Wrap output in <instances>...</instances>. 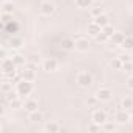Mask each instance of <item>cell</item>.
<instances>
[{
    "instance_id": "cell-1",
    "label": "cell",
    "mask_w": 133,
    "mask_h": 133,
    "mask_svg": "<svg viewBox=\"0 0 133 133\" xmlns=\"http://www.w3.org/2000/svg\"><path fill=\"white\" fill-rule=\"evenodd\" d=\"M16 68L17 66L14 64L13 58H3L2 61V72H3V77H10L13 78L17 72H16Z\"/></svg>"
},
{
    "instance_id": "cell-2",
    "label": "cell",
    "mask_w": 133,
    "mask_h": 133,
    "mask_svg": "<svg viewBox=\"0 0 133 133\" xmlns=\"http://www.w3.org/2000/svg\"><path fill=\"white\" fill-rule=\"evenodd\" d=\"M33 82H28V80H21L17 85H16V91L19 92V96H31L33 94Z\"/></svg>"
},
{
    "instance_id": "cell-3",
    "label": "cell",
    "mask_w": 133,
    "mask_h": 133,
    "mask_svg": "<svg viewBox=\"0 0 133 133\" xmlns=\"http://www.w3.org/2000/svg\"><path fill=\"white\" fill-rule=\"evenodd\" d=\"M77 83L82 88H89L92 85V75L89 72H78L77 74Z\"/></svg>"
},
{
    "instance_id": "cell-4",
    "label": "cell",
    "mask_w": 133,
    "mask_h": 133,
    "mask_svg": "<svg viewBox=\"0 0 133 133\" xmlns=\"http://www.w3.org/2000/svg\"><path fill=\"white\" fill-rule=\"evenodd\" d=\"M96 97H97L99 102H108V100L113 99V91L110 88H105V86L103 88H99L97 92H96Z\"/></svg>"
},
{
    "instance_id": "cell-5",
    "label": "cell",
    "mask_w": 133,
    "mask_h": 133,
    "mask_svg": "<svg viewBox=\"0 0 133 133\" xmlns=\"http://www.w3.org/2000/svg\"><path fill=\"white\" fill-rule=\"evenodd\" d=\"M91 119H92V122H96V124H99V125H103V124L108 121V114H107L105 111H102V110H96V111L92 113Z\"/></svg>"
},
{
    "instance_id": "cell-6",
    "label": "cell",
    "mask_w": 133,
    "mask_h": 133,
    "mask_svg": "<svg viewBox=\"0 0 133 133\" xmlns=\"http://www.w3.org/2000/svg\"><path fill=\"white\" fill-rule=\"evenodd\" d=\"M42 69L45 72H55L58 69V61L55 58H45L42 61Z\"/></svg>"
},
{
    "instance_id": "cell-7",
    "label": "cell",
    "mask_w": 133,
    "mask_h": 133,
    "mask_svg": "<svg viewBox=\"0 0 133 133\" xmlns=\"http://www.w3.org/2000/svg\"><path fill=\"white\" fill-rule=\"evenodd\" d=\"M130 116L131 114H128L127 113V110H119V111H116V114H114V121L117 122V124H127V122H130Z\"/></svg>"
},
{
    "instance_id": "cell-8",
    "label": "cell",
    "mask_w": 133,
    "mask_h": 133,
    "mask_svg": "<svg viewBox=\"0 0 133 133\" xmlns=\"http://www.w3.org/2000/svg\"><path fill=\"white\" fill-rule=\"evenodd\" d=\"M39 11H41V14H44V16H50V14L55 13V5H53L52 2H42V3L39 5Z\"/></svg>"
},
{
    "instance_id": "cell-9",
    "label": "cell",
    "mask_w": 133,
    "mask_h": 133,
    "mask_svg": "<svg viewBox=\"0 0 133 133\" xmlns=\"http://www.w3.org/2000/svg\"><path fill=\"white\" fill-rule=\"evenodd\" d=\"M89 41H88V38H78V39H75V49L77 50H80V52H86L88 49H89Z\"/></svg>"
},
{
    "instance_id": "cell-10",
    "label": "cell",
    "mask_w": 133,
    "mask_h": 133,
    "mask_svg": "<svg viewBox=\"0 0 133 133\" xmlns=\"http://www.w3.org/2000/svg\"><path fill=\"white\" fill-rule=\"evenodd\" d=\"M24 108H25V111H28V113H33V111H36L38 110V100L36 99H27L25 102H24Z\"/></svg>"
},
{
    "instance_id": "cell-11",
    "label": "cell",
    "mask_w": 133,
    "mask_h": 133,
    "mask_svg": "<svg viewBox=\"0 0 133 133\" xmlns=\"http://www.w3.org/2000/svg\"><path fill=\"white\" fill-rule=\"evenodd\" d=\"M100 31H102V27H100V25H97V24H96L94 21H92V22H91V24L88 25V35H89V36L96 38V36H97V35H99Z\"/></svg>"
},
{
    "instance_id": "cell-12",
    "label": "cell",
    "mask_w": 133,
    "mask_h": 133,
    "mask_svg": "<svg viewBox=\"0 0 133 133\" xmlns=\"http://www.w3.org/2000/svg\"><path fill=\"white\" fill-rule=\"evenodd\" d=\"M94 22L97 24V25H100L102 28L103 27H107V25H110V17L103 13V14H100V16H97V17H94Z\"/></svg>"
},
{
    "instance_id": "cell-13",
    "label": "cell",
    "mask_w": 133,
    "mask_h": 133,
    "mask_svg": "<svg viewBox=\"0 0 133 133\" xmlns=\"http://www.w3.org/2000/svg\"><path fill=\"white\" fill-rule=\"evenodd\" d=\"M21 74H22V78H24V80H28V82H35V78H36V72H35L31 68H27V69L22 71Z\"/></svg>"
},
{
    "instance_id": "cell-14",
    "label": "cell",
    "mask_w": 133,
    "mask_h": 133,
    "mask_svg": "<svg viewBox=\"0 0 133 133\" xmlns=\"http://www.w3.org/2000/svg\"><path fill=\"white\" fill-rule=\"evenodd\" d=\"M110 39H111V42H113L114 45H121V44H122V41L125 39V35H124V33H121V31H114V33H113V36H111Z\"/></svg>"
},
{
    "instance_id": "cell-15",
    "label": "cell",
    "mask_w": 133,
    "mask_h": 133,
    "mask_svg": "<svg viewBox=\"0 0 133 133\" xmlns=\"http://www.w3.org/2000/svg\"><path fill=\"white\" fill-rule=\"evenodd\" d=\"M61 47L64 50H72V49H75V41L72 38H64L61 41Z\"/></svg>"
},
{
    "instance_id": "cell-16",
    "label": "cell",
    "mask_w": 133,
    "mask_h": 133,
    "mask_svg": "<svg viewBox=\"0 0 133 133\" xmlns=\"http://www.w3.org/2000/svg\"><path fill=\"white\" fill-rule=\"evenodd\" d=\"M44 130H45V131H50V133L59 131V130H61V125H59L58 122H47V124L44 125Z\"/></svg>"
},
{
    "instance_id": "cell-17",
    "label": "cell",
    "mask_w": 133,
    "mask_h": 133,
    "mask_svg": "<svg viewBox=\"0 0 133 133\" xmlns=\"http://www.w3.org/2000/svg\"><path fill=\"white\" fill-rule=\"evenodd\" d=\"M121 108L124 110H131L133 108V97H124L121 100Z\"/></svg>"
},
{
    "instance_id": "cell-18",
    "label": "cell",
    "mask_w": 133,
    "mask_h": 133,
    "mask_svg": "<svg viewBox=\"0 0 133 133\" xmlns=\"http://www.w3.org/2000/svg\"><path fill=\"white\" fill-rule=\"evenodd\" d=\"M121 47H122L124 50H133V38H131V36H125V39L122 41Z\"/></svg>"
},
{
    "instance_id": "cell-19",
    "label": "cell",
    "mask_w": 133,
    "mask_h": 133,
    "mask_svg": "<svg viewBox=\"0 0 133 133\" xmlns=\"http://www.w3.org/2000/svg\"><path fill=\"white\" fill-rule=\"evenodd\" d=\"M110 66L114 69V71H122V66H124V63L121 61V58L117 56V58H113L111 61H110Z\"/></svg>"
},
{
    "instance_id": "cell-20",
    "label": "cell",
    "mask_w": 133,
    "mask_h": 133,
    "mask_svg": "<svg viewBox=\"0 0 133 133\" xmlns=\"http://www.w3.org/2000/svg\"><path fill=\"white\" fill-rule=\"evenodd\" d=\"M92 2H94V0H75V6L85 10V8H89Z\"/></svg>"
},
{
    "instance_id": "cell-21",
    "label": "cell",
    "mask_w": 133,
    "mask_h": 133,
    "mask_svg": "<svg viewBox=\"0 0 133 133\" xmlns=\"http://www.w3.org/2000/svg\"><path fill=\"white\" fill-rule=\"evenodd\" d=\"M2 13L13 14V2H8V0H5V2L2 3Z\"/></svg>"
},
{
    "instance_id": "cell-22",
    "label": "cell",
    "mask_w": 133,
    "mask_h": 133,
    "mask_svg": "<svg viewBox=\"0 0 133 133\" xmlns=\"http://www.w3.org/2000/svg\"><path fill=\"white\" fill-rule=\"evenodd\" d=\"M13 61H14V64L17 66V68H19V66H24L25 64V56H22L21 53H16V55H13Z\"/></svg>"
},
{
    "instance_id": "cell-23",
    "label": "cell",
    "mask_w": 133,
    "mask_h": 133,
    "mask_svg": "<svg viewBox=\"0 0 133 133\" xmlns=\"http://www.w3.org/2000/svg\"><path fill=\"white\" fill-rule=\"evenodd\" d=\"M42 119H44V117H42V113H41V111L36 110V111L30 113V121H31V122H42Z\"/></svg>"
},
{
    "instance_id": "cell-24",
    "label": "cell",
    "mask_w": 133,
    "mask_h": 133,
    "mask_svg": "<svg viewBox=\"0 0 133 133\" xmlns=\"http://www.w3.org/2000/svg\"><path fill=\"white\" fill-rule=\"evenodd\" d=\"M105 13V10L99 5V6H94V8H91V16L92 17H97V16H100V14H103Z\"/></svg>"
},
{
    "instance_id": "cell-25",
    "label": "cell",
    "mask_w": 133,
    "mask_h": 133,
    "mask_svg": "<svg viewBox=\"0 0 133 133\" xmlns=\"http://www.w3.org/2000/svg\"><path fill=\"white\" fill-rule=\"evenodd\" d=\"M10 44H11L13 49H19V47H22V39L21 38H11Z\"/></svg>"
},
{
    "instance_id": "cell-26",
    "label": "cell",
    "mask_w": 133,
    "mask_h": 133,
    "mask_svg": "<svg viewBox=\"0 0 133 133\" xmlns=\"http://www.w3.org/2000/svg\"><path fill=\"white\" fill-rule=\"evenodd\" d=\"M2 91H3L5 94H8L10 91H13V83H11V82H3V83H2Z\"/></svg>"
},
{
    "instance_id": "cell-27",
    "label": "cell",
    "mask_w": 133,
    "mask_h": 133,
    "mask_svg": "<svg viewBox=\"0 0 133 133\" xmlns=\"http://www.w3.org/2000/svg\"><path fill=\"white\" fill-rule=\"evenodd\" d=\"M21 107H24V103L19 100V97L10 102V108H13V110H17V108H21Z\"/></svg>"
},
{
    "instance_id": "cell-28",
    "label": "cell",
    "mask_w": 133,
    "mask_h": 133,
    "mask_svg": "<svg viewBox=\"0 0 133 133\" xmlns=\"http://www.w3.org/2000/svg\"><path fill=\"white\" fill-rule=\"evenodd\" d=\"M122 71H125V72H128V74H131V72H133V61H128V63H124V66H122Z\"/></svg>"
},
{
    "instance_id": "cell-29",
    "label": "cell",
    "mask_w": 133,
    "mask_h": 133,
    "mask_svg": "<svg viewBox=\"0 0 133 133\" xmlns=\"http://www.w3.org/2000/svg\"><path fill=\"white\" fill-rule=\"evenodd\" d=\"M108 39H110V36H107L103 31H100V33L96 36V41H97V42H107Z\"/></svg>"
},
{
    "instance_id": "cell-30",
    "label": "cell",
    "mask_w": 133,
    "mask_h": 133,
    "mask_svg": "<svg viewBox=\"0 0 133 133\" xmlns=\"http://www.w3.org/2000/svg\"><path fill=\"white\" fill-rule=\"evenodd\" d=\"M17 97H19V92H17V91H10V92L6 94V97H5V99H6L8 102H11V100L17 99Z\"/></svg>"
},
{
    "instance_id": "cell-31",
    "label": "cell",
    "mask_w": 133,
    "mask_h": 133,
    "mask_svg": "<svg viewBox=\"0 0 133 133\" xmlns=\"http://www.w3.org/2000/svg\"><path fill=\"white\" fill-rule=\"evenodd\" d=\"M103 130H105V131H114V130H116V125L107 121V122L103 124Z\"/></svg>"
},
{
    "instance_id": "cell-32",
    "label": "cell",
    "mask_w": 133,
    "mask_h": 133,
    "mask_svg": "<svg viewBox=\"0 0 133 133\" xmlns=\"http://www.w3.org/2000/svg\"><path fill=\"white\" fill-rule=\"evenodd\" d=\"M13 21V17H11V14H6V13H2V22H3V25H6V24H10Z\"/></svg>"
},
{
    "instance_id": "cell-33",
    "label": "cell",
    "mask_w": 133,
    "mask_h": 133,
    "mask_svg": "<svg viewBox=\"0 0 133 133\" xmlns=\"http://www.w3.org/2000/svg\"><path fill=\"white\" fill-rule=\"evenodd\" d=\"M102 31H103V33H105L107 36H110V38H111V36H113V33H114V30H113V27H110V25H107V27H103V28H102Z\"/></svg>"
},
{
    "instance_id": "cell-34",
    "label": "cell",
    "mask_w": 133,
    "mask_h": 133,
    "mask_svg": "<svg viewBox=\"0 0 133 133\" xmlns=\"http://www.w3.org/2000/svg\"><path fill=\"white\" fill-rule=\"evenodd\" d=\"M100 127H102V125H99V124L92 122V124H89V125H88V131H99V130H100Z\"/></svg>"
},
{
    "instance_id": "cell-35",
    "label": "cell",
    "mask_w": 133,
    "mask_h": 133,
    "mask_svg": "<svg viewBox=\"0 0 133 133\" xmlns=\"http://www.w3.org/2000/svg\"><path fill=\"white\" fill-rule=\"evenodd\" d=\"M119 58H121L122 63H128V61H131V56H130L128 53H122V55H119Z\"/></svg>"
},
{
    "instance_id": "cell-36",
    "label": "cell",
    "mask_w": 133,
    "mask_h": 133,
    "mask_svg": "<svg viewBox=\"0 0 133 133\" xmlns=\"http://www.w3.org/2000/svg\"><path fill=\"white\" fill-rule=\"evenodd\" d=\"M127 88L128 89H133V75H130V78L127 80Z\"/></svg>"
},
{
    "instance_id": "cell-37",
    "label": "cell",
    "mask_w": 133,
    "mask_h": 133,
    "mask_svg": "<svg viewBox=\"0 0 133 133\" xmlns=\"http://www.w3.org/2000/svg\"><path fill=\"white\" fill-rule=\"evenodd\" d=\"M30 61L31 63H39V55H31L30 56Z\"/></svg>"
},
{
    "instance_id": "cell-38",
    "label": "cell",
    "mask_w": 133,
    "mask_h": 133,
    "mask_svg": "<svg viewBox=\"0 0 133 133\" xmlns=\"http://www.w3.org/2000/svg\"><path fill=\"white\" fill-rule=\"evenodd\" d=\"M96 102H97V97H91V99L88 100V103H89V105H94Z\"/></svg>"
},
{
    "instance_id": "cell-39",
    "label": "cell",
    "mask_w": 133,
    "mask_h": 133,
    "mask_svg": "<svg viewBox=\"0 0 133 133\" xmlns=\"http://www.w3.org/2000/svg\"><path fill=\"white\" fill-rule=\"evenodd\" d=\"M96 3H102V2H105V0H94Z\"/></svg>"
},
{
    "instance_id": "cell-40",
    "label": "cell",
    "mask_w": 133,
    "mask_h": 133,
    "mask_svg": "<svg viewBox=\"0 0 133 133\" xmlns=\"http://www.w3.org/2000/svg\"><path fill=\"white\" fill-rule=\"evenodd\" d=\"M130 124H131V125H133V114H131V116H130Z\"/></svg>"
},
{
    "instance_id": "cell-41",
    "label": "cell",
    "mask_w": 133,
    "mask_h": 133,
    "mask_svg": "<svg viewBox=\"0 0 133 133\" xmlns=\"http://www.w3.org/2000/svg\"><path fill=\"white\" fill-rule=\"evenodd\" d=\"M131 75H133V72H131Z\"/></svg>"
}]
</instances>
